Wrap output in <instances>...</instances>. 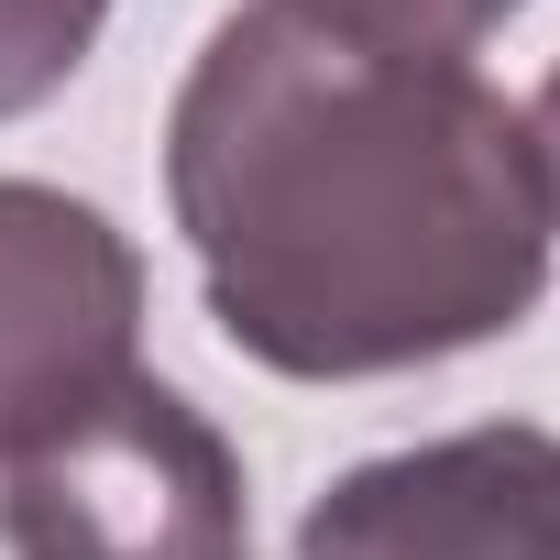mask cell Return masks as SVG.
<instances>
[{
    "mask_svg": "<svg viewBox=\"0 0 560 560\" xmlns=\"http://www.w3.org/2000/svg\"><path fill=\"white\" fill-rule=\"evenodd\" d=\"M110 23V0H0V121L45 110Z\"/></svg>",
    "mask_w": 560,
    "mask_h": 560,
    "instance_id": "obj_6",
    "label": "cell"
},
{
    "mask_svg": "<svg viewBox=\"0 0 560 560\" xmlns=\"http://www.w3.org/2000/svg\"><path fill=\"white\" fill-rule=\"evenodd\" d=\"M275 12H298L363 56H407V67H472L527 0H275Z\"/></svg>",
    "mask_w": 560,
    "mask_h": 560,
    "instance_id": "obj_5",
    "label": "cell"
},
{
    "mask_svg": "<svg viewBox=\"0 0 560 560\" xmlns=\"http://www.w3.org/2000/svg\"><path fill=\"white\" fill-rule=\"evenodd\" d=\"M165 209L220 341L287 385H374L505 341L549 298V176L483 67L363 56L275 0L220 12L165 110Z\"/></svg>",
    "mask_w": 560,
    "mask_h": 560,
    "instance_id": "obj_1",
    "label": "cell"
},
{
    "mask_svg": "<svg viewBox=\"0 0 560 560\" xmlns=\"http://www.w3.org/2000/svg\"><path fill=\"white\" fill-rule=\"evenodd\" d=\"M298 560H560V429L483 418L374 451L308 494Z\"/></svg>",
    "mask_w": 560,
    "mask_h": 560,
    "instance_id": "obj_4",
    "label": "cell"
},
{
    "mask_svg": "<svg viewBox=\"0 0 560 560\" xmlns=\"http://www.w3.org/2000/svg\"><path fill=\"white\" fill-rule=\"evenodd\" d=\"M143 374V253L45 176H0V462L45 451Z\"/></svg>",
    "mask_w": 560,
    "mask_h": 560,
    "instance_id": "obj_3",
    "label": "cell"
},
{
    "mask_svg": "<svg viewBox=\"0 0 560 560\" xmlns=\"http://www.w3.org/2000/svg\"><path fill=\"white\" fill-rule=\"evenodd\" d=\"M527 143H538V176H549V220H560V67H549V89L527 100Z\"/></svg>",
    "mask_w": 560,
    "mask_h": 560,
    "instance_id": "obj_7",
    "label": "cell"
},
{
    "mask_svg": "<svg viewBox=\"0 0 560 560\" xmlns=\"http://www.w3.org/2000/svg\"><path fill=\"white\" fill-rule=\"evenodd\" d=\"M12 560H253V483L209 407L132 374L110 407L0 462Z\"/></svg>",
    "mask_w": 560,
    "mask_h": 560,
    "instance_id": "obj_2",
    "label": "cell"
}]
</instances>
